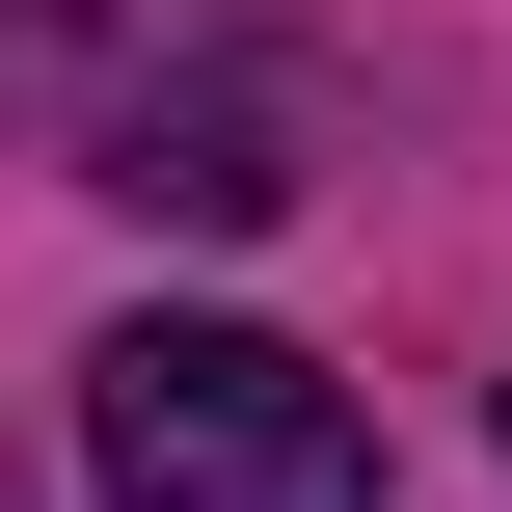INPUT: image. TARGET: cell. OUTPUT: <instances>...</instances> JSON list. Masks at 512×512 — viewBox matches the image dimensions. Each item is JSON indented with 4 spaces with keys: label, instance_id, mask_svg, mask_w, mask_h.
I'll use <instances>...</instances> for the list:
<instances>
[{
    "label": "cell",
    "instance_id": "obj_1",
    "mask_svg": "<svg viewBox=\"0 0 512 512\" xmlns=\"http://www.w3.org/2000/svg\"><path fill=\"white\" fill-rule=\"evenodd\" d=\"M81 486L108 512H378V432L270 324H108L81 351Z\"/></svg>",
    "mask_w": 512,
    "mask_h": 512
},
{
    "label": "cell",
    "instance_id": "obj_2",
    "mask_svg": "<svg viewBox=\"0 0 512 512\" xmlns=\"http://www.w3.org/2000/svg\"><path fill=\"white\" fill-rule=\"evenodd\" d=\"M297 54H162V81H108L81 108V189L108 216H189V243H243V216H297Z\"/></svg>",
    "mask_w": 512,
    "mask_h": 512
},
{
    "label": "cell",
    "instance_id": "obj_3",
    "mask_svg": "<svg viewBox=\"0 0 512 512\" xmlns=\"http://www.w3.org/2000/svg\"><path fill=\"white\" fill-rule=\"evenodd\" d=\"M297 0H0V135H81L108 81H162V54H270Z\"/></svg>",
    "mask_w": 512,
    "mask_h": 512
}]
</instances>
